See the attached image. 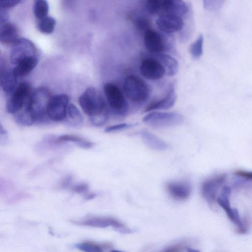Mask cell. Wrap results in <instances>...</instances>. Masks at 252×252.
Instances as JSON below:
<instances>
[{"label":"cell","mask_w":252,"mask_h":252,"mask_svg":"<svg viewBox=\"0 0 252 252\" xmlns=\"http://www.w3.org/2000/svg\"><path fill=\"white\" fill-rule=\"evenodd\" d=\"M79 105L91 122L97 127L104 125L108 121L109 112L104 98L97 90L90 88L79 97Z\"/></svg>","instance_id":"1"},{"label":"cell","mask_w":252,"mask_h":252,"mask_svg":"<svg viewBox=\"0 0 252 252\" xmlns=\"http://www.w3.org/2000/svg\"><path fill=\"white\" fill-rule=\"evenodd\" d=\"M51 98L49 91L43 88L37 89L31 95L24 109L30 113L35 123L48 120L47 108Z\"/></svg>","instance_id":"2"},{"label":"cell","mask_w":252,"mask_h":252,"mask_svg":"<svg viewBox=\"0 0 252 252\" xmlns=\"http://www.w3.org/2000/svg\"><path fill=\"white\" fill-rule=\"evenodd\" d=\"M123 90L126 97L135 103L145 102L150 93V88L146 82L135 75H130L126 77Z\"/></svg>","instance_id":"3"},{"label":"cell","mask_w":252,"mask_h":252,"mask_svg":"<svg viewBox=\"0 0 252 252\" xmlns=\"http://www.w3.org/2000/svg\"><path fill=\"white\" fill-rule=\"evenodd\" d=\"M146 9L150 14L159 16L173 15L181 17L188 11L187 5L181 0H149Z\"/></svg>","instance_id":"4"},{"label":"cell","mask_w":252,"mask_h":252,"mask_svg":"<svg viewBox=\"0 0 252 252\" xmlns=\"http://www.w3.org/2000/svg\"><path fill=\"white\" fill-rule=\"evenodd\" d=\"M183 116L177 112H152L143 118V122L157 128L175 127L182 124Z\"/></svg>","instance_id":"5"},{"label":"cell","mask_w":252,"mask_h":252,"mask_svg":"<svg viewBox=\"0 0 252 252\" xmlns=\"http://www.w3.org/2000/svg\"><path fill=\"white\" fill-rule=\"evenodd\" d=\"M104 90L108 102L114 113L121 116L127 114L128 104L119 87L113 83H107L104 87Z\"/></svg>","instance_id":"6"},{"label":"cell","mask_w":252,"mask_h":252,"mask_svg":"<svg viewBox=\"0 0 252 252\" xmlns=\"http://www.w3.org/2000/svg\"><path fill=\"white\" fill-rule=\"evenodd\" d=\"M31 87L27 82H23L11 93L8 100L6 109L8 113L16 114L24 108L31 96Z\"/></svg>","instance_id":"7"},{"label":"cell","mask_w":252,"mask_h":252,"mask_svg":"<svg viewBox=\"0 0 252 252\" xmlns=\"http://www.w3.org/2000/svg\"><path fill=\"white\" fill-rule=\"evenodd\" d=\"M35 56H37L36 50L32 42L28 39L21 38L13 46L10 53V61L16 66L24 60Z\"/></svg>","instance_id":"8"},{"label":"cell","mask_w":252,"mask_h":252,"mask_svg":"<svg viewBox=\"0 0 252 252\" xmlns=\"http://www.w3.org/2000/svg\"><path fill=\"white\" fill-rule=\"evenodd\" d=\"M231 192L230 187L227 186L224 187L217 201L224 210L228 218L237 226L238 233H245L247 229L240 217L238 211L235 208H232L230 205V197Z\"/></svg>","instance_id":"9"},{"label":"cell","mask_w":252,"mask_h":252,"mask_svg":"<svg viewBox=\"0 0 252 252\" xmlns=\"http://www.w3.org/2000/svg\"><path fill=\"white\" fill-rule=\"evenodd\" d=\"M69 98L66 94L55 95L51 99L47 108L48 117L54 122L64 120L68 114Z\"/></svg>","instance_id":"10"},{"label":"cell","mask_w":252,"mask_h":252,"mask_svg":"<svg viewBox=\"0 0 252 252\" xmlns=\"http://www.w3.org/2000/svg\"><path fill=\"white\" fill-rule=\"evenodd\" d=\"M226 174H221L206 180L202 184L201 192L202 196L210 204L217 200L218 191L227 180Z\"/></svg>","instance_id":"11"},{"label":"cell","mask_w":252,"mask_h":252,"mask_svg":"<svg viewBox=\"0 0 252 252\" xmlns=\"http://www.w3.org/2000/svg\"><path fill=\"white\" fill-rule=\"evenodd\" d=\"M73 223L77 225L99 228H106L111 226L123 234L134 232L133 230L127 228L118 220L112 218L92 217L80 221H73Z\"/></svg>","instance_id":"12"},{"label":"cell","mask_w":252,"mask_h":252,"mask_svg":"<svg viewBox=\"0 0 252 252\" xmlns=\"http://www.w3.org/2000/svg\"><path fill=\"white\" fill-rule=\"evenodd\" d=\"M140 70L141 74L150 80L160 79L166 73L165 70L162 63L158 60L152 58L144 60Z\"/></svg>","instance_id":"13"},{"label":"cell","mask_w":252,"mask_h":252,"mask_svg":"<svg viewBox=\"0 0 252 252\" xmlns=\"http://www.w3.org/2000/svg\"><path fill=\"white\" fill-rule=\"evenodd\" d=\"M159 29L166 34H171L181 30L184 22L180 17L173 15H163L156 21Z\"/></svg>","instance_id":"14"},{"label":"cell","mask_w":252,"mask_h":252,"mask_svg":"<svg viewBox=\"0 0 252 252\" xmlns=\"http://www.w3.org/2000/svg\"><path fill=\"white\" fill-rule=\"evenodd\" d=\"M144 42L146 49L153 54H161L165 50V45L162 37L151 29L144 33Z\"/></svg>","instance_id":"15"},{"label":"cell","mask_w":252,"mask_h":252,"mask_svg":"<svg viewBox=\"0 0 252 252\" xmlns=\"http://www.w3.org/2000/svg\"><path fill=\"white\" fill-rule=\"evenodd\" d=\"M165 187L173 198L179 200L187 199L191 194L190 184L185 181L170 182L166 184Z\"/></svg>","instance_id":"16"},{"label":"cell","mask_w":252,"mask_h":252,"mask_svg":"<svg viewBox=\"0 0 252 252\" xmlns=\"http://www.w3.org/2000/svg\"><path fill=\"white\" fill-rule=\"evenodd\" d=\"M177 98L175 86L172 85L169 91L163 98L150 103L145 108L144 111L147 112L155 110L170 109L174 106Z\"/></svg>","instance_id":"17"},{"label":"cell","mask_w":252,"mask_h":252,"mask_svg":"<svg viewBox=\"0 0 252 252\" xmlns=\"http://www.w3.org/2000/svg\"><path fill=\"white\" fill-rule=\"evenodd\" d=\"M19 39V31L15 25L9 22L2 25L0 30L1 43L13 46Z\"/></svg>","instance_id":"18"},{"label":"cell","mask_w":252,"mask_h":252,"mask_svg":"<svg viewBox=\"0 0 252 252\" xmlns=\"http://www.w3.org/2000/svg\"><path fill=\"white\" fill-rule=\"evenodd\" d=\"M141 135L144 143L152 149L164 151L169 148V144L149 132L144 131Z\"/></svg>","instance_id":"19"},{"label":"cell","mask_w":252,"mask_h":252,"mask_svg":"<svg viewBox=\"0 0 252 252\" xmlns=\"http://www.w3.org/2000/svg\"><path fill=\"white\" fill-rule=\"evenodd\" d=\"M17 77L13 69L1 71V86L4 92L8 94H11L15 91L17 88Z\"/></svg>","instance_id":"20"},{"label":"cell","mask_w":252,"mask_h":252,"mask_svg":"<svg viewBox=\"0 0 252 252\" xmlns=\"http://www.w3.org/2000/svg\"><path fill=\"white\" fill-rule=\"evenodd\" d=\"M38 62L37 56L24 60L16 66L13 71L17 77H23L30 73Z\"/></svg>","instance_id":"21"},{"label":"cell","mask_w":252,"mask_h":252,"mask_svg":"<svg viewBox=\"0 0 252 252\" xmlns=\"http://www.w3.org/2000/svg\"><path fill=\"white\" fill-rule=\"evenodd\" d=\"M158 60L164 67L167 75L174 76L179 71V63L177 60L172 56L165 54H157Z\"/></svg>","instance_id":"22"},{"label":"cell","mask_w":252,"mask_h":252,"mask_svg":"<svg viewBox=\"0 0 252 252\" xmlns=\"http://www.w3.org/2000/svg\"><path fill=\"white\" fill-rule=\"evenodd\" d=\"M56 142L58 143L65 142L74 143L78 146L84 149H89L94 145V143L83 139L80 137L72 135L60 136L56 139Z\"/></svg>","instance_id":"23"},{"label":"cell","mask_w":252,"mask_h":252,"mask_svg":"<svg viewBox=\"0 0 252 252\" xmlns=\"http://www.w3.org/2000/svg\"><path fill=\"white\" fill-rule=\"evenodd\" d=\"M68 114L70 118L69 124L74 127H80L83 124L84 118L78 108L73 104L69 105Z\"/></svg>","instance_id":"24"},{"label":"cell","mask_w":252,"mask_h":252,"mask_svg":"<svg viewBox=\"0 0 252 252\" xmlns=\"http://www.w3.org/2000/svg\"><path fill=\"white\" fill-rule=\"evenodd\" d=\"M49 6L45 0H36L34 5V13L35 17L38 20L43 19L48 15Z\"/></svg>","instance_id":"25"},{"label":"cell","mask_w":252,"mask_h":252,"mask_svg":"<svg viewBox=\"0 0 252 252\" xmlns=\"http://www.w3.org/2000/svg\"><path fill=\"white\" fill-rule=\"evenodd\" d=\"M55 25L56 20L55 19L52 17H47L38 21L37 28L40 32L50 34L54 31Z\"/></svg>","instance_id":"26"},{"label":"cell","mask_w":252,"mask_h":252,"mask_svg":"<svg viewBox=\"0 0 252 252\" xmlns=\"http://www.w3.org/2000/svg\"><path fill=\"white\" fill-rule=\"evenodd\" d=\"M203 41V36L202 35H200L196 41L190 46L189 52L194 58L198 59L202 55Z\"/></svg>","instance_id":"27"},{"label":"cell","mask_w":252,"mask_h":252,"mask_svg":"<svg viewBox=\"0 0 252 252\" xmlns=\"http://www.w3.org/2000/svg\"><path fill=\"white\" fill-rule=\"evenodd\" d=\"M15 118L18 124L23 126H30L35 123L30 113L25 109L15 114Z\"/></svg>","instance_id":"28"},{"label":"cell","mask_w":252,"mask_h":252,"mask_svg":"<svg viewBox=\"0 0 252 252\" xmlns=\"http://www.w3.org/2000/svg\"><path fill=\"white\" fill-rule=\"evenodd\" d=\"M75 247L83 252H104L100 246L91 242L79 243L76 244Z\"/></svg>","instance_id":"29"},{"label":"cell","mask_w":252,"mask_h":252,"mask_svg":"<svg viewBox=\"0 0 252 252\" xmlns=\"http://www.w3.org/2000/svg\"><path fill=\"white\" fill-rule=\"evenodd\" d=\"M135 126L134 124L122 123L118 125L108 126L105 130V132L107 133L117 132L125 130H127L133 128Z\"/></svg>","instance_id":"30"},{"label":"cell","mask_w":252,"mask_h":252,"mask_svg":"<svg viewBox=\"0 0 252 252\" xmlns=\"http://www.w3.org/2000/svg\"><path fill=\"white\" fill-rule=\"evenodd\" d=\"M135 26L139 32H145L150 29V23L149 21L145 18H139L135 21Z\"/></svg>","instance_id":"31"},{"label":"cell","mask_w":252,"mask_h":252,"mask_svg":"<svg viewBox=\"0 0 252 252\" xmlns=\"http://www.w3.org/2000/svg\"><path fill=\"white\" fill-rule=\"evenodd\" d=\"M224 2L222 1H205L204 5L208 10L216 11L222 7Z\"/></svg>","instance_id":"32"},{"label":"cell","mask_w":252,"mask_h":252,"mask_svg":"<svg viewBox=\"0 0 252 252\" xmlns=\"http://www.w3.org/2000/svg\"><path fill=\"white\" fill-rule=\"evenodd\" d=\"M89 189V185L86 183H81L73 187L72 190L78 194H85Z\"/></svg>","instance_id":"33"},{"label":"cell","mask_w":252,"mask_h":252,"mask_svg":"<svg viewBox=\"0 0 252 252\" xmlns=\"http://www.w3.org/2000/svg\"><path fill=\"white\" fill-rule=\"evenodd\" d=\"M234 175L248 181H252V172L238 170L234 172Z\"/></svg>","instance_id":"34"},{"label":"cell","mask_w":252,"mask_h":252,"mask_svg":"<svg viewBox=\"0 0 252 252\" xmlns=\"http://www.w3.org/2000/svg\"><path fill=\"white\" fill-rule=\"evenodd\" d=\"M184 247L185 245L184 244H177L166 249L162 252H180Z\"/></svg>","instance_id":"35"},{"label":"cell","mask_w":252,"mask_h":252,"mask_svg":"<svg viewBox=\"0 0 252 252\" xmlns=\"http://www.w3.org/2000/svg\"><path fill=\"white\" fill-rule=\"evenodd\" d=\"M20 1H3L1 2V8L7 9L16 6L20 3Z\"/></svg>","instance_id":"36"},{"label":"cell","mask_w":252,"mask_h":252,"mask_svg":"<svg viewBox=\"0 0 252 252\" xmlns=\"http://www.w3.org/2000/svg\"><path fill=\"white\" fill-rule=\"evenodd\" d=\"M187 251H188V252H200L198 250H195L190 248H187Z\"/></svg>","instance_id":"37"},{"label":"cell","mask_w":252,"mask_h":252,"mask_svg":"<svg viewBox=\"0 0 252 252\" xmlns=\"http://www.w3.org/2000/svg\"><path fill=\"white\" fill-rule=\"evenodd\" d=\"M110 252H123L118 251V250H112L111 251H110Z\"/></svg>","instance_id":"38"}]
</instances>
